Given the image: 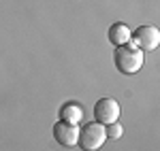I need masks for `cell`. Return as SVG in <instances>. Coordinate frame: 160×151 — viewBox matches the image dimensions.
Listing matches in <instances>:
<instances>
[{
	"label": "cell",
	"instance_id": "cell-5",
	"mask_svg": "<svg viewBox=\"0 0 160 151\" xmlns=\"http://www.w3.org/2000/svg\"><path fill=\"white\" fill-rule=\"evenodd\" d=\"M53 139L62 147H75L77 140H79V126L68 124V121H58L53 126Z\"/></svg>",
	"mask_w": 160,
	"mask_h": 151
},
{
	"label": "cell",
	"instance_id": "cell-2",
	"mask_svg": "<svg viewBox=\"0 0 160 151\" xmlns=\"http://www.w3.org/2000/svg\"><path fill=\"white\" fill-rule=\"evenodd\" d=\"M107 134H105V126L98 121H90L83 128H79V140L77 145L83 151H96L105 145Z\"/></svg>",
	"mask_w": 160,
	"mask_h": 151
},
{
	"label": "cell",
	"instance_id": "cell-6",
	"mask_svg": "<svg viewBox=\"0 0 160 151\" xmlns=\"http://www.w3.org/2000/svg\"><path fill=\"white\" fill-rule=\"evenodd\" d=\"M107 36H109V43H113L115 47L124 45V43H130V28L126 24H122V21H118V24H113L109 28Z\"/></svg>",
	"mask_w": 160,
	"mask_h": 151
},
{
	"label": "cell",
	"instance_id": "cell-8",
	"mask_svg": "<svg viewBox=\"0 0 160 151\" xmlns=\"http://www.w3.org/2000/svg\"><path fill=\"white\" fill-rule=\"evenodd\" d=\"M105 134H107V139L115 140L122 136V126L118 124V121H113V124H109V126H105Z\"/></svg>",
	"mask_w": 160,
	"mask_h": 151
},
{
	"label": "cell",
	"instance_id": "cell-4",
	"mask_svg": "<svg viewBox=\"0 0 160 151\" xmlns=\"http://www.w3.org/2000/svg\"><path fill=\"white\" fill-rule=\"evenodd\" d=\"M94 117L102 126H109L113 121H118V117H120V104H118V100H113V98H100L94 104Z\"/></svg>",
	"mask_w": 160,
	"mask_h": 151
},
{
	"label": "cell",
	"instance_id": "cell-3",
	"mask_svg": "<svg viewBox=\"0 0 160 151\" xmlns=\"http://www.w3.org/2000/svg\"><path fill=\"white\" fill-rule=\"evenodd\" d=\"M130 43L141 51H154L160 45V32L156 26H139L130 32Z\"/></svg>",
	"mask_w": 160,
	"mask_h": 151
},
{
	"label": "cell",
	"instance_id": "cell-1",
	"mask_svg": "<svg viewBox=\"0 0 160 151\" xmlns=\"http://www.w3.org/2000/svg\"><path fill=\"white\" fill-rule=\"evenodd\" d=\"M143 51L135 47L132 43H124V45H118L115 51H113V64L118 68V73L122 75H135L143 68Z\"/></svg>",
	"mask_w": 160,
	"mask_h": 151
},
{
	"label": "cell",
	"instance_id": "cell-7",
	"mask_svg": "<svg viewBox=\"0 0 160 151\" xmlns=\"http://www.w3.org/2000/svg\"><path fill=\"white\" fill-rule=\"evenodd\" d=\"M83 119V109L81 104H75V102H66L60 109V121H68V124H77Z\"/></svg>",
	"mask_w": 160,
	"mask_h": 151
}]
</instances>
